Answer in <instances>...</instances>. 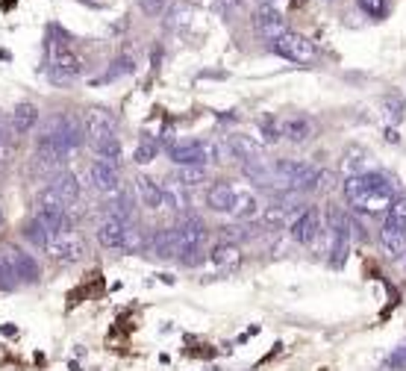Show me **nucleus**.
<instances>
[{
    "mask_svg": "<svg viewBox=\"0 0 406 371\" xmlns=\"http://www.w3.org/2000/svg\"><path fill=\"white\" fill-rule=\"evenodd\" d=\"M36 124H39V107H33L27 100L18 103L12 115H9V130H12V136H30L36 130Z\"/></svg>",
    "mask_w": 406,
    "mask_h": 371,
    "instance_id": "6ab92c4d",
    "label": "nucleus"
},
{
    "mask_svg": "<svg viewBox=\"0 0 406 371\" xmlns=\"http://www.w3.org/2000/svg\"><path fill=\"white\" fill-rule=\"evenodd\" d=\"M344 171H347V177L374 171V168H371V154H368V150H362V147H347L344 150Z\"/></svg>",
    "mask_w": 406,
    "mask_h": 371,
    "instance_id": "bb28decb",
    "label": "nucleus"
},
{
    "mask_svg": "<svg viewBox=\"0 0 406 371\" xmlns=\"http://www.w3.org/2000/svg\"><path fill=\"white\" fill-rule=\"evenodd\" d=\"M288 236L297 245H315L318 236H321V212L315 206H306V210H300L292 221H288Z\"/></svg>",
    "mask_w": 406,
    "mask_h": 371,
    "instance_id": "6e6552de",
    "label": "nucleus"
},
{
    "mask_svg": "<svg viewBox=\"0 0 406 371\" xmlns=\"http://www.w3.org/2000/svg\"><path fill=\"white\" fill-rule=\"evenodd\" d=\"M33 221H39L44 230H48V233H65V230H71L68 210H59V206H36Z\"/></svg>",
    "mask_w": 406,
    "mask_h": 371,
    "instance_id": "aec40b11",
    "label": "nucleus"
},
{
    "mask_svg": "<svg viewBox=\"0 0 406 371\" xmlns=\"http://www.w3.org/2000/svg\"><path fill=\"white\" fill-rule=\"evenodd\" d=\"M138 6H142V12L150 15V18H159L162 12H165L168 0H138Z\"/></svg>",
    "mask_w": 406,
    "mask_h": 371,
    "instance_id": "4c0bfd02",
    "label": "nucleus"
},
{
    "mask_svg": "<svg viewBox=\"0 0 406 371\" xmlns=\"http://www.w3.org/2000/svg\"><path fill=\"white\" fill-rule=\"evenodd\" d=\"M21 283L15 280V274H12V269L0 260V292H12V289H18Z\"/></svg>",
    "mask_w": 406,
    "mask_h": 371,
    "instance_id": "e433bc0d",
    "label": "nucleus"
},
{
    "mask_svg": "<svg viewBox=\"0 0 406 371\" xmlns=\"http://www.w3.org/2000/svg\"><path fill=\"white\" fill-rule=\"evenodd\" d=\"M89 180L103 194H112V192L121 189V174H118V168L109 165V162H103V159H95L89 165Z\"/></svg>",
    "mask_w": 406,
    "mask_h": 371,
    "instance_id": "4468645a",
    "label": "nucleus"
},
{
    "mask_svg": "<svg viewBox=\"0 0 406 371\" xmlns=\"http://www.w3.org/2000/svg\"><path fill=\"white\" fill-rule=\"evenodd\" d=\"M262 212V203L259 198L253 194L250 189H239V198H236V210L230 218H239V221H250V218H257Z\"/></svg>",
    "mask_w": 406,
    "mask_h": 371,
    "instance_id": "393cba45",
    "label": "nucleus"
},
{
    "mask_svg": "<svg viewBox=\"0 0 406 371\" xmlns=\"http://www.w3.org/2000/svg\"><path fill=\"white\" fill-rule=\"evenodd\" d=\"M0 260H3L9 269H12L18 283H39L41 265H39V260L33 257V253L21 251L15 245H0Z\"/></svg>",
    "mask_w": 406,
    "mask_h": 371,
    "instance_id": "423d86ee",
    "label": "nucleus"
},
{
    "mask_svg": "<svg viewBox=\"0 0 406 371\" xmlns=\"http://www.w3.org/2000/svg\"><path fill=\"white\" fill-rule=\"evenodd\" d=\"M133 71H136V60H133V56H118V60L112 62L109 71L103 74V80H118V77H127Z\"/></svg>",
    "mask_w": 406,
    "mask_h": 371,
    "instance_id": "473e14b6",
    "label": "nucleus"
},
{
    "mask_svg": "<svg viewBox=\"0 0 406 371\" xmlns=\"http://www.w3.org/2000/svg\"><path fill=\"white\" fill-rule=\"evenodd\" d=\"M344 201L353 206L356 212H368V215H380L389 212L391 203L398 201V183L386 177L382 171H368V174H356V177H344L342 183Z\"/></svg>",
    "mask_w": 406,
    "mask_h": 371,
    "instance_id": "f257e3e1",
    "label": "nucleus"
},
{
    "mask_svg": "<svg viewBox=\"0 0 406 371\" xmlns=\"http://www.w3.org/2000/svg\"><path fill=\"white\" fill-rule=\"evenodd\" d=\"M109 218H118V221H133V194L127 189H118L109 194V206H107Z\"/></svg>",
    "mask_w": 406,
    "mask_h": 371,
    "instance_id": "b1692460",
    "label": "nucleus"
},
{
    "mask_svg": "<svg viewBox=\"0 0 406 371\" xmlns=\"http://www.w3.org/2000/svg\"><path fill=\"white\" fill-rule=\"evenodd\" d=\"M177 233H180V262L183 265H189V269H194V265H201L203 262V245H206V236H210V230H206L203 224V218H197V215H185L180 227H177Z\"/></svg>",
    "mask_w": 406,
    "mask_h": 371,
    "instance_id": "7ed1b4c3",
    "label": "nucleus"
},
{
    "mask_svg": "<svg viewBox=\"0 0 406 371\" xmlns=\"http://www.w3.org/2000/svg\"><path fill=\"white\" fill-rule=\"evenodd\" d=\"M133 221H118V218H103L98 224V242L103 251H124L127 242V230H130Z\"/></svg>",
    "mask_w": 406,
    "mask_h": 371,
    "instance_id": "ddd939ff",
    "label": "nucleus"
},
{
    "mask_svg": "<svg viewBox=\"0 0 406 371\" xmlns=\"http://www.w3.org/2000/svg\"><path fill=\"white\" fill-rule=\"evenodd\" d=\"M403 351H406V347H403Z\"/></svg>",
    "mask_w": 406,
    "mask_h": 371,
    "instance_id": "79ce46f5",
    "label": "nucleus"
},
{
    "mask_svg": "<svg viewBox=\"0 0 406 371\" xmlns=\"http://www.w3.org/2000/svg\"><path fill=\"white\" fill-rule=\"evenodd\" d=\"M50 236H53V233H48V230H44L39 221H33V218H30V221H27V227H24V239L30 242L33 248H39V251H44V248H48Z\"/></svg>",
    "mask_w": 406,
    "mask_h": 371,
    "instance_id": "2f4dec72",
    "label": "nucleus"
},
{
    "mask_svg": "<svg viewBox=\"0 0 406 371\" xmlns=\"http://www.w3.org/2000/svg\"><path fill=\"white\" fill-rule=\"evenodd\" d=\"M168 156L174 165H210V162H218V147L215 138L203 142V138H183V142H174L168 147Z\"/></svg>",
    "mask_w": 406,
    "mask_h": 371,
    "instance_id": "20e7f679",
    "label": "nucleus"
},
{
    "mask_svg": "<svg viewBox=\"0 0 406 371\" xmlns=\"http://www.w3.org/2000/svg\"><path fill=\"white\" fill-rule=\"evenodd\" d=\"M147 248L156 260H177L180 257V233L177 227H162L156 233H150Z\"/></svg>",
    "mask_w": 406,
    "mask_h": 371,
    "instance_id": "f8f14e48",
    "label": "nucleus"
},
{
    "mask_svg": "<svg viewBox=\"0 0 406 371\" xmlns=\"http://www.w3.org/2000/svg\"><path fill=\"white\" fill-rule=\"evenodd\" d=\"M50 189L59 194V201L65 206H71V203L80 201V180H77V174H71V171H59V174H56L53 183H50Z\"/></svg>",
    "mask_w": 406,
    "mask_h": 371,
    "instance_id": "4be33fe9",
    "label": "nucleus"
},
{
    "mask_svg": "<svg viewBox=\"0 0 406 371\" xmlns=\"http://www.w3.org/2000/svg\"><path fill=\"white\" fill-rule=\"evenodd\" d=\"M271 51L277 56H283V60H288V62H297V65H306V62H312L318 56L315 44H312L306 36H300V33H292V30L283 33L280 39H274Z\"/></svg>",
    "mask_w": 406,
    "mask_h": 371,
    "instance_id": "39448f33",
    "label": "nucleus"
},
{
    "mask_svg": "<svg viewBox=\"0 0 406 371\" xmlns=\"http://www.w3.org/2000/svg\"><path fill=\"white\" fill-rule=\"evenodd\" d=\"M80 121H83V133L89 136V142H95V138H100V136L115 133V112L107 109V107H89V109H83Z\"/></svg>",
    "mask_w": 406,
    "mask_h": 371,
    "instance_id": "9d476101",
    "label": "nucleus"
},
{
    "mask_svg": "<svg viewBox=\"0 0 406 371\" xmlns=\"http://www.w3.org/2000/svg\"><path fill=\"white\" fill-rule=\"evenodd\" d=\"M280 124H283V138H288L292 145H306L315 136V121L309 115H288Z\"/></svg>",
    "mask_w": 406,
    "mask_h": 371,
    "instance_id": "dca6fc26",
    "label": "nucleus"
},
{
    "mask_svg": "<svg viewBox=\"0 0 406 371\" xmlns=\"http://www.w3.org/2000/svg\"><path fill=\"white\" fill-rule=\"evenodd\" d=\"M253 27H257L259 36H262V39H268V42L280 39L283 33H288L283 12H280V9H274L271 3H265V6L257 9V15H253Z\"/></svg>",
    "mask_w": 406,
    "mask_h": 371,
    "instance_id": "9b49d317",
    "label": "nucleus"
},
{
    "mask_svg": "<svg viewBox=\"0 0 406 371\" xmlns=\"http://www.w3.org/2000/svg\"><path fill=\"white\" fill-rule=\"evenodd\" d=\"M257 127L262 133V145H277L283 138V124H280V118H274V115H262Z\"/></svg>",
    "mask_w": 406,
    "mask_h": 371,
    "instance_id": "7c9ffc66",
    "label": "nucleus"
},
{
    "mask_svg": "<svg viewBox=\"0 0 406 371\" xmlns=\"http://www.w3.org/2000/svg\"><path fill=\"white\" fill-rule=\"evenodd\" d=\"M48 133L56 138V142H59V147L65 150V154L77 150L80 145H83V138H86V133H83V121L74 118V115H68V112H62V115H56V118H50Z\"/></svg>",
    "mask_w": 406,
    "mask_h": 371,
    "instance_id": "0eeeda50",
    "label": "nucleus"
},
{
    "mask_svg": "<svg viewBox=\"0 0 406 371\" xmlns=\"http://www.w3.org/2000/svg\"><path fill=\"white\" fill-rule=\"evenodd\" d=\"M136 192H138V201H142L147 210H165V194H162V186L156 180H150L147 174H138L136 177Z\"/></svg>",
    "mask_w": 406,
    "mask_h": 371,
    "instance_id": "412c9836",
    "label": "nucleus"
},
{
    "mask_svg": "<svg viewBox=\"0 0 406 371\" xmlns=\"http://www.w3.org/2000/svg\"><path fill=\"white\" fill-rule=\"evenodd\" d=\"M44 253H50V257L56 262H65V265H71L77 260H83V253H86V245H83V239H80L74 230H65V233H53L50 242H48V248H44Z\"/></svg>",
    "mask_w": 406,
    "mask_h": 371,
    "instance_id": "1a4fd4ad",
    "label": "nucleus"
},
{
    "mask_svg": "<svg viewBox=\"0 0 406 371\" xmlns=\"http://www.w3.org/2000/svg\"><path fill=\"white\" fill-rule=\"evenodd\" d=\"M230 138V147H233V154H236V159H245V162H250V159H259L262 154H265V145L262 142H257L253 136H245V133H233V136H227Z\"/></svg>",
    "mask_w": 406,
    "mask_h": 371,
    "instance_id": "5701e85b",
    "label": "nucleus"
},
{
    "mask_svg": "<svg viewBox=\"0 0 406 371\" xmlns=\"http://www.w3.org/2000/svg\"><path fill=\"white\" fill-rule=\"evenodd\" d=\"M236 198H239V186L233 183H212L210 186V192H206V203H210V210L215 212H224V215H233L236 210Z\"/></svg>",
    "mask_w": 406,
    "mask_h": 371,
    "instance_id": "2eb2a0df",
    "label": "nucleus"
},
{
    "mask_svg": "<svg viewBox=\"0 0 406 371\" xmlns=\"http://www.w3.org/2000/svg\"><path fill=\"white\" fill-rule=\"evenodd\" d=\"M356 3L368 18H374V21H382L389 12V0H356Z\"/></svg>",
    "mask_w": 406,
    "mask_h": 371,
    "instance_id": "72a5a7b5",
    "label": "nucleus"
},
{
    "mask_svg": "<svg viewBox=\"0 0 406 371\" xmlns=\"http://www.w3.org/2000/svg\"><path fill=\"white\" fill-rule=\"evenodd\" d=\"M386 221H391V224H398V227L406 230V198H398V201L391 203V210H389V215H386Z\"/></svg>",
    "mask_w": 406,
    "mask_h": 371,
    "instance_id": "f704fd0d",
    "label": "nucleus"
},
{
    "mask_svg": "<svg viewBox=\"0 0 406 371\" xmlns=\"http://www.w3.org/2000/svg\"><path fill=\"white\" fill-rule=\"evenodd\" d=\"M174 180H177L183 189H192V186L206 183V168L203 165H177V171H174Z\"/></svg>",
    "mask_w": 406,
    "mask_h": 371,
    "instance_id": "c756f323",
    "label": "nucleus"
},
{
    "mask_svg": "<svg viewBox=\"0 0 406 371\" xmlns=\"http://www.w3.org/2000/svg\"><path fill=\"white\" fill-rule=\"evenodd\" d=\"M0 224H3V206H0Z\"/></svg>",
    "mask_w": 406,
    "mask_h": 371,
    "instance_id": "a19ab883",
    "label": "nucleus"
},
{
    "mask_svg": "<svg viewBox=\"0 0 406 371\" xmlns=\"http://www.w3.org/2000/svg\"><path fill=\"white\" fill-rule=\"evenodd\" d=\"M156 154H159V138H154L150 133L138 136V145L133 150V159L138 162V165H150V162L156 159Z\"/></svg>",
    "mask_w": 406,
    "mask_h": 371,
    "instance_id": "cd10ccee",
    "label": "nucleus"
},
{
    "mask_svg": "<svg viewBox=\"0 0 406 371\" xmlns=\"http://www.w3.org/2000/svg\"><path fill=\"white\" fill-rule=\"evenodd\" d=\"M382 107H386V118L394 124V121H400V115H403V98L398 95H389L386 100H382Z\"/></svg>",
    "mask_w": 406,
    "mask_h": 371,
    "instance_id": "c9c22d12",
    "label": "nucleus"
},
{
    "mask_svg": "<svg viewBox=\"0 0 406 371\" xmlns=\"http://www.w3.org/2000/svg\"><path fill=\"white\" fill-rule=\"evenodd\" d=\"M91 147H95L98 159H103V162H109V165L118 168V162H121V142H118V136H115V133L95 138V142H91Z\"/></svg>",
    "mask_w": 406,
    "mask_h": 371,
    "instance_id": "a878e982",
    "label": "nucleus"
},
{
    "mask_svg": "<svg viewBox=\"0 0 406 371\" xmlns=\"http://www.w3.org/2000/svg\"><path fill=\"white\" fill-rule=\"evenodd\" d=\"M210 262L218 271H236V269H241V262H245V253H241V248L233 245V242H218L210 251Z\"/></svg>",
    "mask_w": 406,
    "mask_h": 371,
    "instance_id": "f3484780",
    "label": "nucleus"
},
{
    "mask_svg": "<svg viewBox=\"0 0 406 371\" xmlns=\"http://www.w3.org/2000/svg\"><path fill=\"white\" fill-rule=\"evenodd\" d=\"M0 333H3V336H15L18 330L12 327V324H3V327H0Z\"/></svg>",
    "mask_w": 406,
    "mask_h": 371,
    "instance_id": "58836bf2",
    "label": "nucleus"
},
{
    "mask_svg": "<svg viewBox=\"0 0 406 371\" xmlns=\"http://www.w3.org/2000/svg\"><path fill=\"white\" fill-rule=\"evenodd\" d=\"M44 51H48V77H50V83L74 86L77 80L83 77V71H86L83 56H80L62 36H56V30H50Z\"/></svg>",
    "mask_w": 406,
    "mask_h": 371,
    "instance_id": "f03ea898",
    "label": "nucleus"
},
{
    "mask_svg": "<svg viewBox=\"0 0 406 371\" xmlns=\"http://www.w3.org/2000/svg\"><path fill=\"white\" fill-rule=\"evenodd\" d=\"M386 138H389V142H398V133H394L391 127H389V130H386Z\"/></svg>",
    "mask_w": 406,
    "mask_h": 371,
    "instance_id": "ea45409f",
    "label": "nucleus"
},
{
    "mask_svg": "<svg viewBox=\"0 0 406 371\" xmlns=\"http://www.w3.org/2000/svg\"><path fill=\"white\" fill-rule=\"evenodd\" d=\"M162 194H165V210H174V212H180L189 206V198H185V192H183V186L177 180H168V183H162Z\"/></svg>",
    "mask_w": 406,
    "mask_h": 371,
    "instance_id": "c85d7f7f",
    "label": "nucleus"
},
{
    "mask_svg": "<svg viewBox=\"0 0 406 371\" xmlns=\"http://www.w3.org/2000/svg\"><path fill=\"white\" fill-rule=\"evenodd\" d=\"M380 248H382V253H386L389 260L406 257V230L398 227V224H391V221H386V224H382V230H380Z\"/></svg>",
    "mask_w": 406,
    "mask_h": 371,
    "instance_id": "a211bd4d",
    "label": "nucleus"
}]
</instances>
